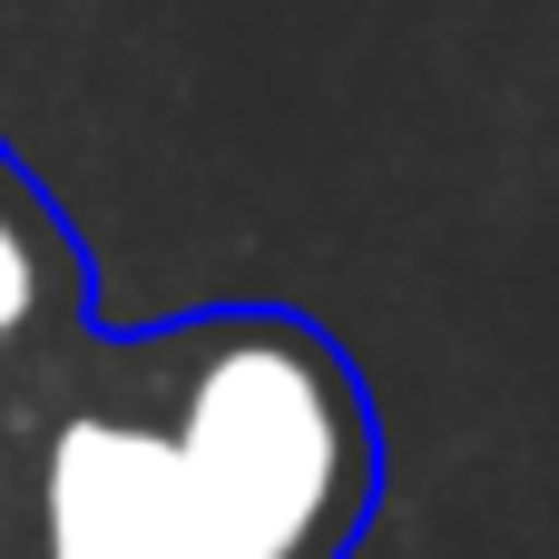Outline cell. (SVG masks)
<instances>
[{
  "instance_id": "obj_1",
  "label": "cell",
  "mask_w": 559,
  "mask_h": 559,
  "mask_svg": "<svg viewBox=\"0 0 559 559\" xmlns=\"http://www.w3.org/2000/svg\"><path fill=\"white\" fill-rule=\"evenodd\" d=\"M383 413L305 305L108 324L98 275L0 324V559H354Z\"/></svg>"
}]
</instances>
